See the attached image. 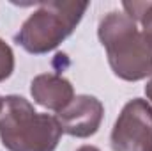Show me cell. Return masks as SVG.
<instances>
[{"mask_svg": "<svg viewBox=\"0 0 152 151\" xmlns=\"http://www.w3.org/2000/svg\"><path fill=\"white\" fill-rule=\"evenodd\" d=\"M97 36L118 78L138 82L152 75V43L131 16L120 11L108 13L99 21Z\"/></svg>", "mask_w": 152, "mask_h": 151, "instance_id": "obj_1", "label": "cell"}, {"mask_svg": "<svg viewBox=\"0 0 152 151\" xmlns=\"http://www.w3.org/2000/svg\"><path fill=\"white\" fill-rule=\"evenodd\" d=\"M62 128L55 115L39 114L23 96H4L0 101V141L9 151H55Z\"/></svg>", "mask_w": 152, "mask_h": 151, "instance_id": "obj_2", "label": "cell"}, {"mask_svg": "<svg viewBox=\"0 0 152 151\" xmlns=\"http://www.w3.org/2000/svg\"><path fill=\"white\" fill-rule=\"evenodd\" d=\"M87 9L88 2H42L23 21L21 29L14 36V41L28 53H48L73 34Z\"/></svg>", "mask_w": 152, "mask_h": 151, "instance_id": "obj_3", "label": "cell"}, {"mask_svg": "<svg viewBox=\"0 0 152 151\" xmlns=\"http://www.w3.org/2000/svg\"><path fill=\"white\" fill-rule=\"evenodd\" d=\"M110 144L113 151L152 150V107L147 100L133 98L124 105L113 124Z\"/></svg>", "mask_w": 152, "mask_h": 151, "instance_id": "obj_4", "label": "cell"}, {"mask_svg": "<svg viewBox=\"0 0 152 151\" xmlns=\"http://www.w3.org/2000/svg\"><path fill=\"white\" fill-rule=\"evenodd\" d=\"M103 115L104 107L96 96L80 94L73 98L66 109L57 112L55 119L58 121L64 133L78 139H87L97 133L103 123Z\"/></svg>", "mask_w": 152, "mask_h": 151, "instance_id": "obj_5", "label": "cell"}, {"mask_svg": "<svg viewBox=\"0 0 152 151\" xmlns=\"http://www.w3.org/2000/svg\"><path fill=\"white\" fill-rule=\"evenodd\" d=\"M30 94L37 105L53 112H60L73 101L75 89L71 82L64 76L42 73L30 82Z\"/></svg>", "mask_w": 152, "mask_h": 151, "instance_id": "obj_6", "label": "cell"}, {"mask_svg": "<svg viewBox=\"0 0 152 151\" xmlns=\"http://www.w3.org/2000/svg\"><path fill=\"white\" fill-rule=\"evenodd\" d=\"M14 71V53L12 48L0 39V82L7 80Z\"/></svg>", "mask_w": 152, "mask_h": 151, "instance_id": "obj_7", "label": "cell"}, {"mask_svg": "<svg viewBox=\"0 0 152 151\" xmlns=\"http://www.w3.org/2000/svg\"><path fill=\"white\" fill-rule=\"evenodd\" d=\"M136 23H142V32L152 43V0H147V7L142 13V16L138 18Z\"/></svg>", "mask_w": 152, "mask_h": 151, "instance_id": "obj_8", "label": "cell"}, {"mask_svg": "<svg viewBox=\"0 0 152 151\" xmlns=\"http://www.w3.org/2000/svg\"><path fill=\"white\" fill-rule=\"evenodd\" d=\"M145 94H147V98L152 101V76H151V80L147 82V85H145Z\"/></svg>", "mask_w": 152, "mask_h": 151, "instance_id": "obj_9", "label": "cell"}, {"mask_svg": "<svg viewBox=\"0 0 152 151\" xmlns=\"http://www.w3.org/2000/svg\"><path fill=\"white\" fill-rule=\"evenodd\" d=\"M76 151H101V150L96 148V146H81L80 150H76Z\"/></svg>", "mask_w": 152, "mask_h": 151, "instance_id": "obj_10", "label": "cell"}, {"mask_svg": "<svg viewBox=\"0 0 152 151\" xmlns=\"http://www.w3.org/2000/svg\"><path fill=\"white\" fill-rule=\"evenodd\" d=\"M0 101H2V96H0Z\"/></svg>", "mask_w": 152, "mask_h": 151, "instance_id": "obj_11", "label": "cell"}, {"mask_svg": "<svg viewBox=\"0 0 152 151\" xmlns=\"http://www.w3.org/2000/svg\"><path fill=\"white\" fill-rule=\"evenodd\" d=\"M151 151H152V150H151Z\"/></svg>", "mask_w": 152, "mask_h": 151, "instance_id": "obj_12", "label": "cell"}]
</instances>
